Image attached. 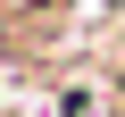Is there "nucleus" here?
Here are the masks:
<instances>
[{"instance_id": "nucleus-1", "label": "nucleus", "mask_w": 125, "mask_h": 117, "mask_svg": "<svg viewBox=\"0 0 125 117\" xmlns=\"http://www.w3.org/2000/svg\"><path fill=\"white\" fill-rule=\"evenodd\" d=\"M75 42V0H0V58L9 67H50Z\"/></svg>"}]
</instances>
